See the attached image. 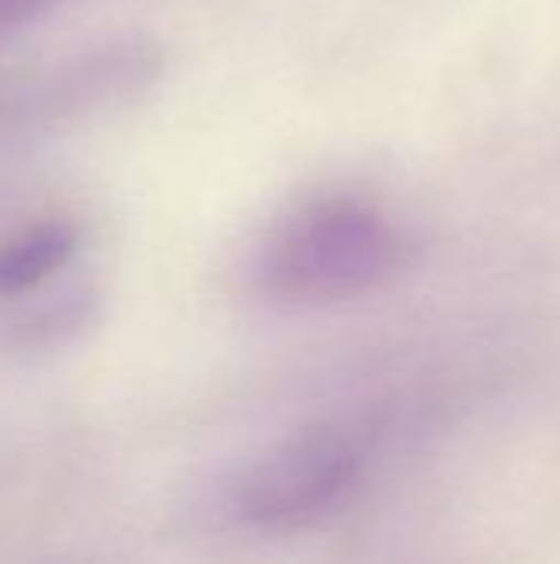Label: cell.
Listing matches in <instances>:
<instances>
[{
  "label": "cell",
  "instance_id": "6da1fadb",
  "mask_svg": "<svg viewBox=\"0 0 560 564\" xmlns=\"http://www.w3.org/2000/svg\"><path fill=\"white\" fill-rule=\"evenodd\" d=\"M399 254V231L386 215L360 202H327L274 238L264 281L290 301H343L383 284Z\"/></svg>",
  "mask_w": 560,
  "mask_h": 564
},
{
  "label": "cell",
  "instance_id": "7a4b0ae2",
  "mask_svg": "<svg viewBox=\"0 0 560 564\" xmlns=\"http://www.w3.org/2000/svg\"><path fill=\"white\" fill-rule=\"evenodd\" d=\"M360 453L337 433H307L257 459L238 486V516L251 525H300L333 509L356 482Z\"/></svg>",
  "mask_w": 560,
  "mask_h": 564
},
{
  "label": "cell",
  "instance_id": "3957f363",
  "mask_svg": "<svg viewBox=\"0 0 560 564\" xmlns=\"http://www.w3.org/2000/svg\"><path fill=\"white\" fill-rule=\"evenodd\" d=\"M162 53L145 40H122L83 56H73L40 76L20 99H13V122L26 129H56L106 109H116L155 83Z\"/></svg>",
  "mask_w": 560,
  "mask_h": 564
},
{
  "label": "cell",
  "instance_id": "277c9868",
  "mask_svg": "<svg viewBox=\"0 0 560 564\" xmlns=\"http://www.w3.org/2000/svg\"><path fill=\"white\" fill-rule=\"evenodd\" d=\"M73 218H43L0 241V297H20L59 274L79 251Z\"/></svg>",
  "mask_w": 560,
  "mask_h": 564
},
{
  "label": "cell",
  "instance_id": "5b68a950",
  "mask_svg": "<svg viewBox=\"0 0 560 564\" xmlns=\"http://www.w3.org/2000/svg\"><path fill=\"white\" fill-rule=\"evenodd\" d=\"M92 311H96V297L89 291H69L66 297L53 301L50 307H43V311L30 314L23 324H17L10 344L23 347V350L59 347V344L73 340L92 321Z\"/></svg>",
  "mask_w": 560,
  "mask_h": 564
},
{
  "label": "cell",
  "instance_id": "8992f818",
  "mask_svg": "<svg viewBox=\"0 0 560 564\" xmlns=\"http://www.w3.org/2000/svg\"><path fill=\"white\" fill-rule=\"evenodd\" d=\"M59 3L63 0H0V36L43 20Z\"/></svg>",
  "mask_w": 560,
  "mask_h": 564
}]
</instances>
